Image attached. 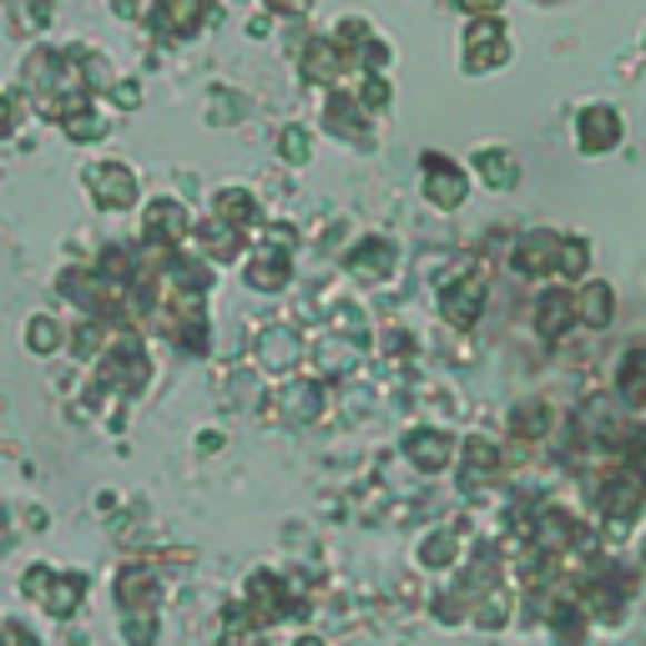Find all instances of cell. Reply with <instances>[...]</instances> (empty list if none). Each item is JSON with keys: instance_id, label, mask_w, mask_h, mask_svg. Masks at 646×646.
<instances>
[{"instance_id": "38", "label": "cell", "mask_w": 646, "mask_h": 646, "mask_svg": "<svg viewBox=\"0 0 646 646\" xmlns=\"http://www.w3.org/2000/svg\"><path fill=\"white\" fill-rule=\"evenodd\" d=\"M455 6H460L465 16H495L500 11V0H455Z\"/></svg>"}, {"instance_id": "2", "label": "cell", "mask_w": 646, "mask_h": 646, "mask_svg": "<svg viewBox=\"0 0 646 646\" xmlns=\"http://www.w3.org/2000/svg\"><path fill=\"white\" fill-rule=\"evenodd\" d=\"M242 278H248V288H258V294L288 288V278H294V228H268L264 238H258V248L248 252Z\"/></svg>"}, {"instance_id": "18", "label": "cell", "mask_w": 646, "mask_h": 646, "mask_svg": "<svg viewBox=\"0 0 646 646\" xmlns=\"http://www.w3.org/2000/svg\"><path fill=\"white\" fill-rule=\"evenodd\" d=\"M642 490H646V485L632 480V475H622V480H612L602 490V505H606L612 530H622V526H632V520H636V510H642Z\"/></svg>"}, {"instance_id": "12", "label": "cell", "mask_w": 646, "mask_h": 646, "mask_svg": "<svg viewBox=\"0 0 646 646\" xmlns=\"http://www.w3.org/2000/svg\"><path fill=\"white\" fill-rule=\"evenodd\" d=\"M439 308H445V318L455 324V329H470L475 318H480V308H485V278L465 274V278H455V284H445L439 288Z\"/></svg>"}, {"instance_id": "29", "label": "cell", "mask_w": 646, "mask_h": 646, "mask_svg": "<svg viewBox=\"0 0 646 646\" xmlns=\"http://www.w3.org/2000/svg\"><path fill=\"white\" fill-rule=\"evenodd\" d=\"M61 127H67L71 142H101V137L111 132L107 121H101V111H91V107H87V111H77V117H67Z\"/></svg>"}, {"instance_id": "32", "label": "cell", "mask_w": 646, "mask_h": 646, "mask_svg": "<svg viewBox=\"0 0 646 646\" xmlns=\"http://www.w3.org/2000/svg\"><path fill=\"white\" fill-rule=\"evenodd\" d=\"M278 152L288 157V162H308V152H314V142H308L304 127H288L284 137H278Z\"/></svg>"}, {"instance_id": "6", "label": "cell", "mask_w": 646, "mask_h": 646, "mask_svg": "<svg viewBox=\"0 0 646 646\" xmlns=\"http://www.w3.org/2000/svg\"><path fill=\"white\" fill-rule=\"evenodd\" d=\"M329 36H334V46L344 51V61H349V67H359V71H384V67H389V56H395L389 46L379 41V36H374V26L359 21V16H344Z\"/></svg>"}, {"instance_id": "26", "label": "cell", "mask_w": 646, "mask_h": 646, "mask_svg": "<svg viewBox=\"0 0 646 646\" xmlns=\"http://www.w3.org/2000/svg\"><path fill=\"white\" fill-rule=\"evenodd\" d=\"M550 429V409L540 405V399H526V405L510 415V435L515 439H540Z\"/></svg>"}, {"instance_id": "4", "label": "cell", "mask_w": 646, "mask_h": 646, "mask_svg": "<svg viewBox=\"0 0 646 646\" xmlns=\"http://www.w3.org/2000/svg\"><path fill=\"white\" fill-rule=\"evenodd\" d=\"M465 71L470 77H485V71L505 67L510 61V31H505L500 16H475L470 26H465V51H460Z\"/></svg>"}, {"instance_id": "30", "label": "cell", "mask_w": 646, "mask_h": 646, "mask_svg": "<svg viewBox=\"0 0 646 646\" xmlns=\"http://www.w3.org/2000/svg\"><path fill=\"white\" fill-rule=\"evenodd\" d=\"M354 97L364 101V111H384V107H389V97H395V91H389L384 71H364V77H359V87H354Z\"/></svg>"}, {"instance_id": "33", "label": "cell", "mask_w": 646, "mask_h": 646, "mask_svg": "<svg viewBox=\"0 0 646 646\" xmlns=\"http://www.w3.org/2000/svg\"><path fill=\"white\" fill-rule=\"evenodd\" d=\"M626 475L646 485V435H636V439H632V449H626Z\"/></svg>"}, {"instance_id": "15", "label": "cell", "mask_w": 646, "mask_h": 646, "mask_svg": "<svg viewBox=\"0 0 646 646\" xmlns=\"http://www.w3.org/2000/svg\"><path fill=\"white\" fill-rule=\"evenodd\" d=\"M570 324H576V294H566V288H546V294L536 298V334L546 344H560Z\"/></svg>"}, {"instance_id": "8", "label": "cell", "mask_w": 646, "mask_h": 646, "mask_svg": "<svg viewBox=\"0 0 646 646\" xmlns=\"http://www.w3.org/2000/svg\"><path fill=\"white\" fill-rule=\"evenodd\" d=\"M187 232H192V218H187V208L177 198L147 202V212H142V242H152V248L172 252L177 242H187Z\"/></svg>"}, {"instance_id": "19", "label": "cell", "mask_w": 646, "mask_h": 646, "mask_svg": "<svg viewBox=\"0 0 646 646\" xmlns=\"http://www.w3.org/2000/svg\"><path fill=\"white\" fill-rule=\"evenodd\" d=\"M278 409H284L294 425H308V419L324 415V384L318 379H298V384H284V395H278Z\"/></svg>"}, {"instance_id": "21", "label": "cell", "mask_w": 646, "mask_h": 646, "mask_svg": "<svg viewBox=\"0 0 646 646\" xmlns=\"http://www.w3.org/2000/svg\"><path fill=\"white\" fill-rule=\"evenodd\" d=\"M298 354H304V344H298V334L284 329V324H274V329L258 339V364H264V369H294Z\"/></svg>"}, {"instance_id": "5", "label": "cell", "mask_w": 646, "mask_h": 646, "mask_svg": "<svg viewBox=\"0 0 646 646\" xmlns=\"http://www.w3.org/2000/svg\"><path fill=\"white\" fill-rule=\"evenodd\" d=\"M81 187L101 212L137 208V172L127 162H87L81 167Z\"/></svg>"}, {"instance_id": "13", "label": "cell", "mask_w": 646, "mask_h": 646, "mask_svg": "<svg viewBox=\"0 0 646 646\" xmlns=\"http://www.w3.org/2000/svg\"><path fill=\"white\" fill-rule=\"evenodd\" d=\"M298 71H304V81L324 87V81H339L344 71H349V61H344V51L334 46V36H308V41L298 46Z\"/></svg>"}, {"instance_id": "11", "label": "cell", "mask_w": 646, "mask_h": 646, "mask_svg": "<svg viewBox=\"0 0 646 646\" xmlns=\"http://www.w3.org/2000/svg\"><path fill=\"white\" fill-rule=\"evenodd\" d=\"M399 264V248L389 238H364L349 248V258H344V268H349L359 284H384V278L395 274Z\"/></svg>"}, {"instance_id": "17", "label": "cell", "mask_w": 646, "mask_h": 646, "mask_svg": "<svg viewBox=\"0 0 646 646\" xmlns=\"http://www.w3.org/2000/svg\"><path fill=\"white\" fill-rule=\"evenodd\" d=\"M198 252H202V258H212V264H238V258H242V232L232 228V222H222V218L198 222Z\"/></svg>"}, {"instance_id": "31", "label": "cell", "mask_w": 646, "mask_h": 646, "mask_svg": "<svg viewBox=\"0 0 646 646\" xmlns=\"http://www.w3.org/2000/svg\"><path fill=\"white\" fill-rule=\"evenodd\" d=\"M354 354H359V339H349V344H339V339L318 344V369L344 374V369H349V359H354Z\"/></svg>"}, {"instance_id": "22", "label": "cell", "mask_w": 646, "mask_h": 646, "mask_svg": "<svg viewBox=\"0 0 646 646\" xmlns=\"http://www.w3.org/2000/svg\"><path fill=\"white\" fill-rule=\"evenodd\" d=\"M612 314H616L612 284H586L576 294V318L586 324V329H606V324H612Z\"/></svg>"}, {"instance_id": "10", "label": "cell", "mask_w": 646, "mask_h": 646, "mask_svg": "<svg viewBox=\"0 0 646 646\" xmlns=\"http://www.w3.org/2000/svg\"><path fill=\"white\" fill-rule=\"evenodd\" d=\"M324 127H329L334 137H344V142H369V111H364V101L344 87H334L329 101H324Z\"/></svg>"}, {"instance_id": "37", "label": "cell", "mask_w": 646, "mask_h": 646, "mask_svg": "<svg viewBox=\"0 0 646 646\" xmlns=\"http://www.w3.org/2000/svg\"><path fill=\"white\" fill-rule=\"evenodd\" d=\"M142 11H147V0H111V16H121V21H137Z\"/></svg>"}, {"instance_id": "14", "label": "cell", "mask_w": 646, "mask_h": 646, "mask_svg": "<svg viewBox=\"0 0 646 646\" xmlns=\"http://www.w3.org/2000/svg\"><path fill=\"white\" fill-rule=\"evenodd\" d=\"M576 142L586 157H602L622 142V111L616 107H586L576 121Z\"/></svg>"}, {"instance_id": "25", "label": "cell", "mask_w": 646, "mask_h": 646, "mask_svg": "<svg viewBox=\"0 0 646 646\" xmlns=\"http://www.w3.org/2000/svg\"><path fill=\"white\" fill-rule=\"evenodd\" d=\"M616 389H622L626 405H646V349L622 354V369H616Z\"/></svg>"}, {"instance_id": "39", "label": "cell", "mask_w": 646, "mask_h": 646, "mask_svg": "<svg viewBox=\"0 0 646 646\" xmlns=\"http://www.w3.org/2000/svg\"><path fill=\"white\" fill-rule=\"evenodd\" d=\"M11 132H16V111H11V101L0 97V142H6Z\"/></svg>"}, {"instance_id": "20", "label": "cell", "mask_w": 646, "mask_h": 646, "mask_svg": "<svg viewBox=\"0 0 646 646\" xmlns=\"http://www.w3.org/2000/svg\"><path fill=\"white\" fill-rule=\"evenodd\" d=\"M212 218H222V222H232L238 232H252L258 228V198H252L248 187H222L218 192V202H212Z\"/></svg>"}, {"instance_id": "34", "label": "cell", "mask_w": 646, "mask_h": 646, "mask_svg": "<svg viewBox=\"0 0 646 646\" xmlns=\"http://www.w3.org/2000/svg\"><path fill=\"white\" fill-rule=\"evenodd\" d=\"M268 11H278V16H308V11H314V0H268Z\"/></svg>"}, {"instance_id": "28", "label": "cell", "mask_w": 646, "mask_h": 646, "mask_svg": "<svg viewBox=\"0 0 646 646\" xmlns=\"http://www.w3.org/2000/svg\"><path fill=\"white\" fill-rule=\"evenodd\" d=\"M586 264H592V242H586V238H560V268H556V274L576 284V278H586Z\"/></svg>"}, {"instance_id": "7", "label": "cell", "mask_w": 646, "mask_h": 646, "mask_svg": "<svg viewBox=\"0 0 646 646\" xmlns=\"http://www.w3.org/2000/svg\"><path fill=\"white\" fill-rule=\"evenodd\" d=\"M419 162H425V202L455 212L465 198H470V177H465V167H455L449 157H439V152H425Z\"/></svg>"}, {"instance_id": "3", "label": "cell", "mask_w": 646, "mask_h": 646, "mask_svg": "<svg viewBox=\"0 0 646 646\" xmlns=\"http://www.w3.org/2000/svg\"><path fill=\"white\" fill-rule=\"evenodd\" d=\"M142 16L157 41H192L218 16V0H147Z\"/></svg>"}, {"instance_id": "27", "label": "cell", "mask_w": 646, "mask_h": 646, "mask_svg": "<svg viewBox=\"0 0 646 646\" xmlns=\"http://www.w3.org/2000/svg\"><path fill=\"white\" fill-rule=\"evenodd\" d=\"M61 344H67L61 324H56L51 314H36V318H31V329H26V349H31V354H56Z\"/></svg>"}, {"instance_id": "1", "label": "cell", "mask_w": 646, "mask_h": 646, "mask_svg": "<svg viewBox=\"0 0 646 646\" xmlns=\"http://www.w3.org/2000/svg\"><path fill=\"white\" fill-rule=\"evenodd\" d=\"M152 379V359L142 349V334L137 329H117L111 344L97 354V389L107 395H121V399H137Z\"/></svg>"}, {"instance_id": "24", "label": "cell", "mask_w": 646, "mask_h": 646, "mask_svg": "<svg viewBox=\"0 0 646 646\" xmlns=\"http://www.w3.org/2000/svg\"><path fill=\"white\" fill-rule=\"evenodd\" d=\"M495 470H500V449H495L485 435L465 439V465H460V485H465V490H475V485H480V475H495Z\"/></svg>"}, {"instance_id": "36", "label": "cell", "mask_w": 646, "mask_h": 646, "mask_svg": "<svg viewBox=\"0 0 646 646\" xmlns=\"http://www.w3.org/2000/svg\"><path fill=\"white\" fill-rule=\"evenodd\" d=\"M56 11V0H26V16H31V26H46Z\"/></svg>"}, {"instance_id": "23", "label": "cell", "mask_w": 646, "mask_h": 646, "mask_svg": "<svg viewBox=\"0 0 646 646\" xmlns=\"http://www.w3.org/2000/svg\"><path fill=\"white\" fill-rule=\"evenodd\" d=\"M475 172H480L495 192H510V187L520 182V167H515V157L505 152V147H480V152H475Z\"/></svg>"}, {"instance_id": "35", "label": "cell", "mask_w": 646, "mask_h": 646, "mask_svg": "<svg viewBox=\"0 0 646 646\" xmlns=\"http://www.w3.org/2000/svg\"><path fill=\"white\" fill-rule=\"evenodd\" d=\"M111 101H117V107H137V101H142V91H137L132 81H117V87H111Z\"/></svg>"}, {"instance_id": "16", "label": "cell", "mask_w": 646, "mask_h": 646, "mask_svg": "<svg viewBox=\"0 0 646 646\" xmlns=\"http://www.w3.org/2000/svg\"><path fill=\"white\" fill-rule=\"evenodd\" d=\"M455 439L445 435V429H429V425H419V429H409L405 435V455H409V465H419V470H445L449 465V455H455Z\"/></svg>"}, {"instance_id": "9", "label": "cell", "mask_w": 646, "mask_h": 646, "mask_svg": "<svg viewBox=\"0 0 646 646\" xmlns=\"http://www.w3.org/2000/svg\"><path fill=\"white\" fill-rule=\"evenodd\" d=\"M510 268H515V274H526V278L556 274V268H560V232H546V228L526 232V238L515 242V252H510Z\"/></svg>"}]
</instances>
